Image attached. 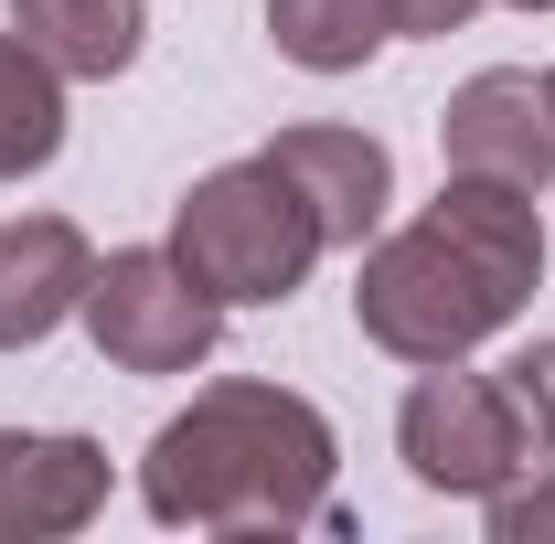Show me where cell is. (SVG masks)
Segmentation results:
<instances>
[{"label": "cell", "mask_w": 555, "mask_h": 544, "mask_svg": "<svg viewBox=\"0 0 555 544\" xmlns=\"http://www.w3.org/2000/svg\"><path fill=\"white\" fill-rule=\"evenodd\" d=\"M545 288V213L513 182L449 171L438 204L374 235L352 268V332L385 363H470L481 341H502Z\"/></svg>", "instance_id": "cell-1"}, {"label": "cell", "mask_w": 555, "mask_h": 544, "mask_svg": "<svg viewBox=\"0 0 555 544\" xmlns=\"http://www.w3.org/2000/svg\"><path fill=\"white\" fill-rule=\"evenodd\" d=\"M332 416L288 385L224 374L139 449V502L171 534H299L332 523Z\"/></svg>", "instance_id": "cell-2"}, {"label": "cell", "mask_w": 555, "mask_h": 544, "mask_svg": "<svg viewBox=\"0 0 555 544\" xmlns=\"http://www.w3.org/2000/svg\"><path fill=\"white\" fill-rule=\"evenodd\" d=\"M171 257L204 277L224 310H278V299L310 288V268L332 257V235H321L310 193L257 150V160L204 171V182L171 204Z\"/></svg>", "instance_id": "cell-3"}, {"label": "cell", "mask_w": 555, "mask_h": 544, "mask_svg": "<svg viewBox=\"0 0 555 544\" xmlns=\"http://www.w3.org/2000/svg\"><path fill=\"white\" fill-rule=\"evenodd\" d=\"M396 459H406L416 491L438 502H491L513 470H534V427L513 406L502 374H470V363H416L406 406H396Z\"/></svg>", "instance_id": "cell-4"}, {"label": "cell", "mask_w": 555, "mask_h": 544, "mask_svg": "<svg viewBox=\"0 0 555 544\" xmlns=\"http://www.w3.org/2000/svg\"><path fill=\"white\" fill-rule=\"evenodd\" d=\"M75 321L96 341V363H118V374H204L224 341V299L171 246H118V257H96Z\"/></svg>", "instance_id": "cell-5"}, {"label": "cell", "mask_w": 555, "mask_h": 544, "mask_svg": "<svg viewBox=\"0 0 555 544\" xmlns=\"http://www.w3.org/2000/svg\"><path fill=\"white\" fill-rule=\"evenodd\" d=\"M438 160L513 193H555V86L524 65H481L438 107Z\"/></svg>", "instance_id": "cell-6"}, {"label": "cell", "mask_w": 555, "mask_h": 544, "mask_svg": "<svg viewBox=\"0 0 555 544\" xmlns=\"http://www.w3.org/2000/svg\"><path fill=\"white\" fill-rule=\"evenodd\" d=\"M107 513V449L75 427H0V544H54Z\"/></svg>", "instance_id": "cell-7"}, {"label": "cell", "mask_w": 555, "mask_h": 544, "mask_svg": "<svg viewBox=\"0 0 555 544\" xmlns=\"http://www.w3.org/2000/svg\"><path fill=\"white\" fill-rule=\"evenodd\" d=\"M268 160L310 193V213H321V235L332 246H374L385 235V204H396V150L374 129H343V118H299V129L268 139Z\"/></svg>", "instance_id": "cell-8"}, {"label": "cell", "mask_w": 555, "mask_h": 544, "mask_svg": "<svg viewBox=\"0 0 555 544\" xmlns=\"http://www.w3.org/2000/svg\"><path fill=\"white\" fill-rule=\"evenodd\" d=\"M86 277H96L86 224H65V213H11L0 224V352L54 341L86 310Z\"/></svg>", "instance_id": "cell-9"}, {"label": "cell", "mask_w": 555, "mask_h": 544, "mask_svg": "<svg viewBox=\"0 0 555 544\" xmlns=\"http://www.w3.org/2000/svg\"><path fill=\"white\" fill-rule=\"evenodd\" d=\"M11 33L65 75V86H107L150 43V0H11Z\"/></svg>", "instance_id": "cell-10"}, {"label": "cell", "mask_w": 555, "mask_h": 544, "mask_svg": "<svg viewBox=\"0 0 555 544\" xmlns=\"http://www.w3.org/2000/svg\"><path fill=\"white\" fill-rule=\"evenodd\" d=\"M268 43L299 75H363L396 43V11L385 0H268Z\"/></svg>", "instance_id": "cell-11"}, {"label": "cell", "mask_w": 555, "mask_h": 544, "mask_svg": "<svg viewBox=\"0 0 555 544\" xmlns=\"http://www.w3.org/2000/svg\"><path fill=\"white\" fill-rule=\"evenodd\" d=\"M54 150H65V75L22 33H0V182L54 171Z\"/></svg>", "instance_id": "cell-12"}, {"label": "cell", "mask_w": 555, "mask_h": 544, "mask_svg": "<svg viewBox=\"0 0 555 544\" xmlns=\"http://www.w3.org/2000/svg\"><path fill=\"white\" fill-rule=\"evenodd\" d=\"M481 523H491V544H555V480L545 470H513L481 502Z\"/></svg>", "instance_id": "cell-13"}, {"label": "cell", "mask_w": 555, "mask_h": 544, "mask_svg": "<svg viewBox=\"0 0 555 544\" xmlns=\"http://www.w3.org/2000/svg\"><path fill=\"white\" fill-rule=\"evenodd\" d=\"M502 385H513V406H524V427H534V449L555 459V332L524 341V352L502 363Z\"/></svg>", "instance_id": "cell-14"}, {"label": "cell", "mask_w": 555, "mask_h": 544, "mask_svg": "<svg viewBox=\"0 0 555 544\" xmlns=\"http://www.w3.org/2000/svg\"><path fill=\"white\" fill-rule=\"evenodd\" d=\"M385 11H396V33H427V43H438V33H470V22H481V0H385Z\"/></svg>", "instance_id": "cell-15"}, {"label": "cell", "mask_w": 555, "mask_h": 544, "mask_svg": "<svg viewBox=\"0 0 555 544\" xmlns=\"http://www.w3.org/2000/svg\"><path fill=\"white\" fill-rule=\"evenodd\" d=\"M513 11H555V0H513Z\"/></svg>", "instance_id": "cell-16"}, {"label": "cell", "mask_w": 555, "mask_h": 544, "mask_svg": "<svg viewBox=\"0 0 555 544\" xmlns=\"http://www.w3.org/2000/svg\"><path fill=\"white\" fill-rule=\"evenodd\" d=\"M545 86H555V75H545Z\"/></svg>", "instance_id": "cell-17"}]
</instances>
